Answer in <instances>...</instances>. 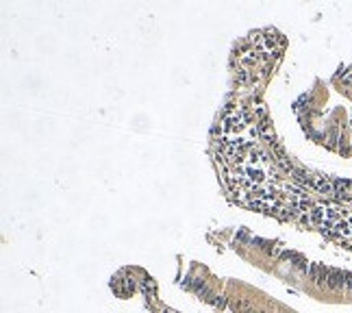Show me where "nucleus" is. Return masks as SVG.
<instances>
[{"label": "nucleus", "instance_id": "1", "mask_svg": "<svg viewBox=\"0 0 352 313\" xmlns=\"http://www.w3.org/2000/svg\"><path fill=\"white\" fill-rule=\"evenodd\" d=\"M344 279H346L344 272H340V270H331V272H329V281H331V283H329V288H331V290L342 288V285L346 283Z\"/></svg>", "mask_w": 352, "mask_h": 313}, {"label": "nucleus", "instance_id": "2", "mask_svg": "<svg viewBox=\"0 0 352 313\" xmlns=\"http://www.w3.org/2000/svg\"><path fill=\"white\" fill-rule=\"evenodd\" d=\"M346 279H348V281H346V285H348V292L352 294V274H346Z\"/></svg>", "mask_w": 352, "mask_h": 313}]
</instances>
